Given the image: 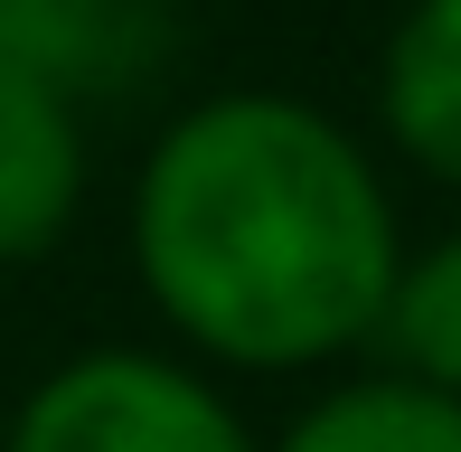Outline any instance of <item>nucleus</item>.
<instances>
[{
    "instance_id": "f257e3e1",
    "label": "nucleus",
    "mask_w": 461,
    "mask_h": 452,
    "mask_svg": "<svg viewBox=\"0 0 461 452\" xmlns=\"http://www.w3.org/2000/svg\"><path fill=\"white\" fill-rule=\"evenodd\" d=\"M132 264L198 367L302 377L376 348L405 217L330 104L217 86L160 122L132 170Z\"/></svg>"
},
{
    "instance_id": "f03ea898",
    "label": "nucleus",
    "mask_w": 461,
    "mask_h": 452,
    "mask_svg": "<svg viewBox=\"0 0 461 452\" xmlns=\"http://www.w3.org/2000/svg\"><path fill=\"white\" fill-rule=\"evenodd\" d=\"M0 452H264V434L236 415L217 367L179 348L95 339L10 405Z\"/></svg>"
},
{
    "instance_id": "7ed1b4c3",
    "label": "nucleus",
    "mask_w": 461,
    "mask_h": 452,
    "mask_svg": "<svg viewBox=\"0 0 461 452\" xmlns=\"http://www.w3.org/2000/svg\"><path fill=\"white\" fill-rule=\"evenodd\" d=\"M86 208V113L76 95L0 67V264L48 255Z\"/></svg>"
},
{
    "instance_id": "20e7f679",
    "label": "nucleus",
    "mask_w": 461,
    "mask_h": 452,
    "mask_svg": "<svg viewBox=\"0 0 461 452\" xmlns=\"http://www.w3.org/2000/svg\"><path fill=\"white\" fill-rule=\"evenodd\" d=\"M376 132L461 189V0H405L376 48Z\"/></svg>"
},
{
    "instance_id": "39448f33",
    "label": "nucleus",
    "mask_w": 461,
    "mask_h": 452,
    "mask_svg": "<svg viewBox=\"0 0 461 452\" xmlns=\"http://www.w3.org/2000/svg\"><path fill=\"white\" fill-rule=\"evenodd\" d=\"M160 48V0H0V67L57 95H104Z\"/></svg>"
},
{
    "instance_id": "423d86ee",
    "label": "nucleus",
    "mask_w": 461,
    "mask_h": 452,
    "mask_svg": "<svg viewBox=\"0 0 461 452\" xmlns=\"http://www.w3.org/2000/svg\"><path fill=\"white\" fill-rule=\"evenodd\" d=\"M264 452H461V396L414 386L395 367H358L321 386Z\"/></svg>"
},
{
    "instance_id": "0eeeda50",
    "label": "nucleus",
    "mask_w": 461,
    "mask_h": 452,
    "mask_svg": "<svg viewBox=\"0 0 461 452\" xmlns=\"http://www.w3.org/2000/svg\"><path fill=\"white\" fill-rule=\"evenodd\" d=\"M376 358L414 386L461 396V226L405 245V274H395L386 321H376Z\"/></svg>"
}]
</instances>
